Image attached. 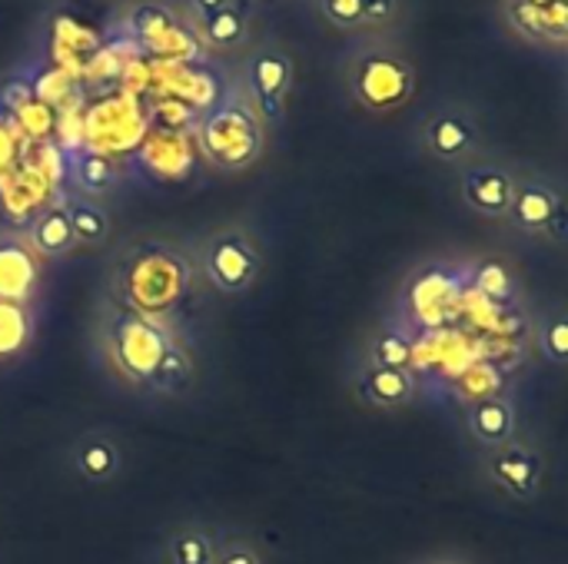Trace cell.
I'll list each match as a JSON object with an SVG mask.
<instances>
[{"instance_id": "1", "label": "cell", "mask_w": 568, "mask_h": 564, "mask_svg": "<svg viewBox=\"0 0 568 564\" xmlns=\"http://www.w3.org/2000/svg\"><path fill=\"white\" fill-rule=\"evenodd\" d=\"M186 283L190 269L170 246H143L123 266V299L130 302V312L150 319L173 309L183 299Z\"/></svg>"}, {"instance_id": "2", "label": "cell", "mask_w": 568, "mask_h": 564, "mask_svg": "<svg viewBox=\"0 0 568 564\" xmlns=\"http://www.w3.org/2000/svg\"><path fill=\"white\" fill-rule=\"evenodd\" d=\"M113 366L133 382H166L170 366L180 359L170 332L140 312H123L110 326Z\"/></svg>"}, {"instance_id": "3", "label": "cell", "mask_w": 568, "mask_h": 564, "mask_svg": "<svg viewBox=\"0 0 568 564\" xmlns=\"http://www.w3.org/2000/svg\"><path fill=\"white\" fill-rule=\"evenodd\" d=\"M506 223L516 233L568 246V196L539 173H516V196Z\"/></svg>"}, {"instance_id": "4", "label": "cell", "mask_w": 568, "mask_h": 564, "mask_svg": "<svg viewBox=\"0 0 568 564\" xmlns=\"http://www.w3.org/2000/svg\"><path fill=\"white\" fill-rule=\"evenodd\" d=\"M486 475L513 502H536L546 482V455L532 439H513L503 449H493L486 459Z\"/></svg>"}, {"instance_id": "5", "label": "cell", "mask_w": 568, "mask_h": 564, "mask_svg": "<svg viewBox=\"0 0 568 564\" xmlns=\"http://www.w3.org/2000/svg\"><path fill=\"white\" fill-rule=\"evenodd\" d=\"M416 73L403 57L393 53H369L353 70V93L369 110H396L413 96Z\"/></svg>"}, {"instance_id": "6", "label": "cell", "mask_w": 568, "mask_h": 564, "mask_svg": "<svg viewBox=\"0 0 568 564\" xmlns=\"http://www.w3.org/2000/svg\"><path fill=\"white\" fill-rule=\"evenodd\" d=\"M203 273L223 296H243L260 276V253L243 233H220L206 243Z\"/></svg>"}, {"instance_id": "7", "label": "cell", "mask_w": 568, "mask_h": 564, "mask_svg": "<svg viewBox=\"0 0 568 564\" xmlns=\"http://www.w3.org/2000/svg\"><path fill=\"white\" fill-rule=\"evenodd\" d=\"M423 146L439 163H473L483 146V126L473 110L443 106L423 123Z\"/></svg>"}, {"instance_id": "8", "label": "cell", "mask_w": 568, "mask_h": 564, "mask_svg": "<svg viewBox=\"0 0 568 564\" xmlns=\"http://www.w3.org/2000/svg\"><path fill=\"white\" fill-rule=\"evenodd\" d=\"M463 203L483 219H506L516 196V170L503 163H466L459 176Z\"/></svg>"}, {"instance_id": "9", "label": "cell", "mask_w": 568, "mask_h": 564, "mask_svg": "<svg viewBox=\"0 0 568 564\" xmlns=\"http://www.w3.org/2000/svg\"><path fill=\"white\" fill-rule=\"evenodd\" d=\"M466 429L486 452L503 449L519 439V409L509 396H483L466 409Z\"/></svg>"}, {"instance_id": "10", "label": "cell", "mask_w": 568, "mask_h": 564, "mask_svg": "<svg viewBox=\"0 0 568 564\" xmlns=\"http://www.w3.org/2000/svg\"><path fill=\"white\" fill-rule=\"evenodd\" d=\"M290 80H293V66H290V60L280 50H260L253 57V63H250V86H253V96H256L263 116L280 120Z\"/></svg>"}, {"instance_id": "11", "label": "cell", "mask_w": 568, "mask_h": 564, "mask_svg": "<svg viewBox=\"0 0 568 564\" xmlns=\"http://www.w3.org/2000/svg\"><path fill=\"white\" fill-rule=\"evenodd\" d=\"M40 283L37 256L20 239H0V302H23Z\"/></svg>"}, {"instance_id": "12", "label": "cell", "mask_w": 568, "mask_h": 564, "mask_svg": "<svg viewBox=\"0 0 568 564\" xmlns=\"http://www.w3.org/2000/svg\"><path fill=\"white\" fill-rule=\"evenodd\" d=\"M359 396L369 406L379 409H399L416 399V376L413 369H386V366H369L359 382Z\"/></svg>"}, {"instance_id": "13", "label": "cell", "mask_w": 568, "mask_h": 564, "mask_svg": "<svg viewBox=\"0 0 568 564\" xmlns=\"http://www.w3.org/2000/svg\"><path fill=\"white\" fill-rule=\"evenodd\" d=\"M73 246H77V239H73L67 206H50L33 219V226H30V249L33 253H40V256H67Z\"/></svg>"}, {"instance_id": "14", "label": "cell", "mask_w": 568, "mask_h": 564, "mask_svg": "<svg viewBox=\"0 0 568 564\" xmlns=\"http://www.w3.org/2000/svg\"><path fill=\"white\" fill-rule=\"evenodd\" d=\"M73 465H77L80 479H87L93 485H103L120 472L123 459H120L116 442H110L103 435H90L73 449Z\"/></svg>"}, {"instance_id": "15", "label": "cell", "mask_w": 568, "mask_h": 564, "mask_svg": "<svg viewBox=\"0 0 568 564\" xmlns=\"http://www.w3.org/2000/svg\"><path fill=\"white\" fill-rule=\"evenodd\" d=\"M33 339V319L23 302H0V362L17 359Z\"/></svg>"}, {"instance_id": "16", "label": "cell", "mask_w": 568, "mask_h": 564, "mask_svg": "<svg viewBox=\"0 0 568 564\" xmlns=\"http://www.w3.org/2000/svg\"><path fill=\"white\" fill-rule=\"evenodd\" d=\"M506 10V23L509 30L526 40V43H536V47H549L552 43V33H549V23H546V10L542 7H532L526 0H506L503 3ZM556 47V43H552Z\"/></svg>"}, {"instance_id": "17", "label": "cell", "mask_w": 568, "mask_h": 564, "mask_svg": "<svg viewBox=\"0 0 568 564\" xmlns=\"http://www.w3.org/2000/svg\"><path fill=\"white\" fill-rule=\"evenodd\" d=\"M536 349L546 362L568 366V309H549L536 326Z\"/></svg>"}, {"instance_id": "18", "label": "cell", "mask_w": 568, "mask_h": 564, "mask_svg": "<svg viewBox=\"0 0 568 564\" xmlns=\"http://www.w3.org/2000/svg\"><path fill=\"white\" fill-rule=\"evenodd\" d=\"M67 213H70V226H73L77 246H100V243L110 239V216L97 203L77 199V203L67 206Z\"/></svg>"}, {"instance_id": "19", "label": "cell", "mask_w": 568, "mask_h": 564, "mask_svg": "<svg viewBox=\"0 0 568 564\" xmlns=\"http://www.w3.org/2000/svg\"><path fill=\"white\" fill-rule=\"evenodd\" d=\"M166 558L170 564H213L216 545L203 529H180L166 542Z\"/></svg>"}, {"instance_id": "20", "label": "cell", "mask_w": 568, "mask_h": 564, "mask_svg": "<svg viewBox=\"0 0 568 564\" xmlns=\"http://www.w3.org/2000/svg\"><path fill=\"white\" fill-rule=\"evenodd\" d=\"M243 33H246V20L233 3L210 13V17H203V37L210 43H216V47H233V43L243 40Z\"/></svg>"}, {"instance_id": "21", "label": "cell", "mask_w": 568, "mask_h": 564, "mask_svg": "<svg viewBox=\"0 0 568 564\" xmlns=\"http://www.w3.org/2000/svg\"><path fill=\"white\" fill-rule=\"evenodd\" d=\"M373 366L386 369H409L413 366V342L403 332H386L373 346Z\"/></svg>"}, {"instance_id": "22", "label": "cell", "mask_w": 568, "mask_h": 564, "mask_svg": "<svg viewBox=\"0 0 568 564\" xmlns=\"http://www.w3.org/2000/svg\"><path fill=\"white\" fill-rule=\"evenodd\" d=\"M320 7L336 27H359L363 23V0H320Z\"/></svg>"}, {"instance_id": "23", "label": "cell", "mask_w": 568, "mask_h": 564, "mask_svg": "<svg viewBox=\"0 0 568 564\" xmlns=\"http://www.w3.org/2000/svg\"><path fill=\"white\" fill-rule=\"evenodd\" d=\"M83 186L87 189H93V193H100V189H106L110 183H113V166L103 160V156H87L83 160Z\"/></svg>"}, {"instance_id": "24", "label": "cell", "mask_w": 568, "mask_h": 564, "mask_svg": "<svg viewBox=\"0 0 568 564\" xmlns=\"http://www.w3.org/2000/svg\"><path fill=\"white\" fill-rule=\"evenodd\" d=\"M399 0H363V23H386L393 20Z\"/></svg>"}, {"instance_id": "25", "label": "cell", "mask_w": 568, "mask_h": 564, "mask_svg": "<svg viewBox=\"0 0 568 564\" xmlns=\"http://www.w3.org/2000/svg\"><path fill=\"white\" fill-rule=\"evenodd\" d=\"M213 564H260V555L253 548H246V545H236V548L220 552Z\"/></svg>"}, {"instance_id": "26", "label": "cell", "mask_w": 568, "mask_h": 564, "mask_svg": "<svg viewBox=\"0 0 568 564\" xmlns=\"http://www.w3.org/2000/svg\"><path fill=\"white\" fill-rule=\"evenodd\" d=\"M196 3V10H200V17H210V13H216V10H223V7H230L233 0H193Z\"/></svg>"}, {"instance_id": "27", "label": "cell", "mask_w": 568, "mask_h": 564, "mask_svg": "<svg viewBox=\"0 0 568 564\" xmlns=\"http://www.w3.org/2000/svg\"><path fill=\"white\" fill-rule=\"evenodd\" d=\"M526 3H532V7H542V10H546V7H549L552 0H526Z\"/></svg>"}, {"instance_id": "28", "label": "cell", "mask_w": 568, "mask_h": 564, "mask_svg": "<svg viewBox=\"0 0 568 564\" xmlns=\"http://www.w3.org/2000/svg\"><path fill=\"white\" fill-rule=\"evenodd\" d=\"M433 564H456V562H433Z\"/></svg>"}, {"instance_id": "29", "label": "cell", "mask_w": 568, "mask_h": 564, "mask_svg": "<svg viewBox=\"0 0 568 564\" xmlns=\"http://www.w3.org/2000/svg\"><path fill=\"white\" fill-rule=\"evenodd\" d=\"M556 3H568V0H556Z\"/></svg>"}, {"instance_id": "30", "label": "cell", "mask_w": 568, "mask_h": 564, "mask_svg": "<svg viewBox=\"0 0 568 564\" xmlns=\"http://www.w3.org/2000/svg\"><path fill=\"white\" fill-rule=\"evenodd\" d=\"M566 53H568V40H566Z\"/></svg>"}, {"instance_id": "31", "label": "cell", "mask_w": 568, "mask_h": 564, "mask_svg": "<svg viewBox=\"0 0 568 564\" xmlns=\"http://www.w3.org/2000/svg\"><path fill=\"white\" fill-rule=\"evenodd\" d=\"M566 10H568V3H566Z\"/></svg>"}]
</instances>
